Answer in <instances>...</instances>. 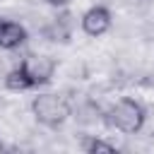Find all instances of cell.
<instances>
[{"mask_svg":"<svg viewBox=\"0 0 154 154\" xmlns=\"http://www.w3.org/2000/svg\"><path fill=\"white\" fill-rule=\"evenodd\" d=\"M106 120H108L111 128L132 135V132H137L144 125V108L135 99H120V101H116L111 106Z\"/></svg>","mask_w":154,"mask_h":154,"instance_id":"obj_1","label":"cell"},{"mask_svg":"<svg viewBox=\"0 0 154 154\" xmlns=\"http://www.w3.org/2000/svg\"><path fill=\"white\" fill-rule=\"evenodd\" d=\"M31 111L36 116L38 123L48 125V128H58L67 120L70 116V106L63 96H55V94H38L34 96L31 101Z\"/></svg>","mask_w":154,"mask_h":154,"instance_id":"obj_2","label":"cell"},{"mask_svg":"<svg viewBox=\"0 0 154 154\" xmlns=\"http://www.w3.org/2000/svg\"><path fill=\"white\" fill-rule=\"evenodd\" d=\"M22 70L29 75L31 84H46L51 77H53V70H55V63L48 58V55H26L22 60Z\"/></svg>","mask_w":154,"mask_h":154,"instance_id":"obj_3","label":"cell"},{"mask_svg":"<svg viewBox=\"0 0 154 154\" xmlns=\"http://www.w3.org/2000/svg\"><path fill=\"white\" fill-rule=\"evenodd\" d=\"M108 26H111V12L101 5H94L82 14V29L89 36H101L108 31Z\"/></svg>","mask_w":154,"mask_h":154,"instance_id":"obj_4","label":"cell"},{"mask_svg":"<svg viewBox=\"0 0 154 154\" xmlns=\"http://www.w3.org/2000/svg\"><path fill=\"white\" fill-rule=\"evenodd\" d=\"M24 41H26V29L17 22H5L2 19V24H0V48L12 51V48L22 46Z\"/></svg>","mask_w":154,"mask_h":154,"instance_id":"obj_5","label":"cell"},{"mask_svg":"<svg viewBox=\"0 0 154 154\" xmlns=\"http://www.w3.org/2000/svg\"><path fill=\"white\" fill-rule=\"evenodd\" d=\"M5 87L12 89V91H24V89H31L34 84H31L29 75H26V72L22 70V65H19V67H14V70L7 72V77H5Z\"/></svg>","mask_w":154,"mask_h":154,"instance_id":"obj_6","label":"cell"},{"mask_svg":"<svg viewBox=\"0 0 154 154\" xmlns=\"http://www.w3.org/2000/svg\"><path fill=\"white\" fill-rule=\"evenodd\" d=\"M84 152H89V154H96V152H103V154H108V152H116V147L113 144H108V142H103V140H96V137H89V140H84Z\"/></svg>","mask_w":154,"mask_h":154,"instance_id":"obj_7","label":"cell"},{"mask_svg":"<svg viewBox=\"0 0 154 154\" xmlns=\"http://www.w3.org/2000/svg\"><path fill=\"white\" fill-rule=\"evenodd\" d=\"M48 2H53V5H65L67 0H48Z\"/></svg>","mask_w":154,"mask_h":154,"instance_id":"obj_8","label":"cell"},{"mask_svg":"<svg viewBox=\"0 0 154 154\" xmlns=\"http://www.w3.org/2000/svg\"><path fill=\"white\" fill-rule=\"evenodd\" d=\"M2 149H5V147H2V142H0V152H2Z\"/></svg>","mask_w":154,"mask_h":154,"instance_id":"obj_9","label":"cell"},{"mask_svg":"<svg viewBox=\"0 0 154 154\" xmlns=\"http://www.w3.org/2000/svg\"><path fill=\"white\" fill-rule=\"evenodd\" d=\"M0 24H2V19H0Z\"/></svg>","mask_w":154,"mask_h":154,"instance_id":"obj_10","label":"cell"}]
</instances>
